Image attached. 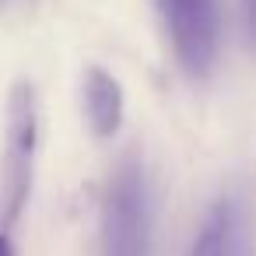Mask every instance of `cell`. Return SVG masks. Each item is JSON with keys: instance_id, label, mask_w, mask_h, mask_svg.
Instances as JSON below:
<instances>
[{"instance_id": "2", "label": "cell", "mask_w": 256, "mask_h": 256, "mask_svg": "<svg viewBox=\"0 0 256 256\" xmlns=\"http://www.w3.org/2000/svg\"><path fill=\"white\" fill-rule=\"evenodd\" d=\"M162 25L186 74L204 78L221 46V11L218 0H154Z\"/></svg>"}, {"instance_id": "4", "label": "cell", "mask_w": 256, "mask_h": 256, "mask_svg": "<svg viewBox=\"0 0 256 256\" xmlns=\"http://www.w3.org/2000/svg\"><path fill=\"white\" fill-rule=\"evenodd\" d=\"M84 112H88V123L98 137H112L123 123L120 81L102 67H88V74H84Z\"/></svg>"}, {"instance_id": "1", "label": "cell", "mask_w": 256, "mask_h": 256, "mask_svg": "<svg viewBox=\"0 0 256 256\" xmlns=\"http://www.w3.org/2000/svg\"><path fill=\"white\" fill-rule=\"evenodd\" d=\"M102 256H151V193L144 168L123 162L102 204Z\"/></svg>"}, {"instance_id": "6", "label": "cell", "mask_w": 256, "mask_h": 256, "mask_svg": "<svg viewBox=\"0 0 256 256\" xmlns=\"http://www.w3.org/2000/svg\"><path fill=\"white\" fill-rule=\"evenodd\" d=\"M242 11H246V28H249V39L256 42V0H242Z\"/></svg>"}, {"instance_id": "8", "label": "cell", "mask_w": 256, "mask_h": 256, "mask_svg": "<svg viewBox=\"0 0 256 256\" xmlns=\"http://www.w3.org/2000/svg\"><path fill=\"white\" fill-rule=\"evenodd\" d=\"M228 256H246V249H242V235H235V242H232Z\"/></svg>"}, {"instance_id": "5", "label": "cell", "mask_w": 256, "mask_h": 256, "mask_svg": "<svg viewBox=\"0 0 256 256\" xmlns=\"http://www.w3.org/2000/svg\"><path fill=\"white\" fill-rule=\"evenodd\" d=\"M235 235H238L235 204H232V200H218V204L204 214V221H200V228H196V235H193L190 256H228Z\"/></svg>"}, {"instance_id": "7", "label": "cell", "mask_w": 256, "mask_h": 256, "mask_svg": "<svg viewBox=\"0 0 256 256\" xmlns=\"http://www.w3.org/2000/svg\"><path fill=\"white\" fill-rule=\"evenodd\" d=\"M0 256H14V246H11L8 235H0Z\"/></svg>"}, {"instance_id": "3", "label": "cell", "mask_w": 256, "mask_h": 256, "mask_svg": "<svg viewBox=\"0 0 256 256\" xmlns=\"http://www.w3.org/2000/svg\"><path fill=\"white\" fill-rule=\"evenodd\" d=\"M36 134H39L36 95L28 84H18L8 102V148H4V182H0V200H4L8 221L18 218V210L25 207L28 186H32Z\"/></svg>"}]
</instances>
